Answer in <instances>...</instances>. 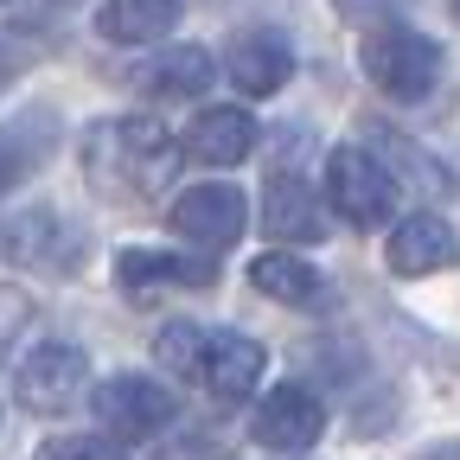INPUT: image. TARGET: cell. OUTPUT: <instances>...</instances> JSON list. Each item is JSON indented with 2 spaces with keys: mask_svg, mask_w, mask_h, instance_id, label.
Returning <instances> with one entry per match:
<instances>
[{
  "mask_svg": "<svg viewBox=\"0 0 460 460\" xmlns=\"http://www.w3.org/2000/svg\"><path fill=\"white\" fill-rule=\"evenodd\" d=\"M84 166L90 186L115 199H160L180 172V141H172L154 115H128V122H96L84 135Z\"/></svg>",
  "mask_w": 460,
  "mask_h": 460,
  "instance_id": "1",
  "label": "cell"
},
{
  "mask_svg": "<svg viewBox=\"0 0 460 460\" xmlns=\"http://www.w3.org/2000/svg\"><path fill=\"white\" fill-rule=\"evenodd\" d=\"M154 358H160L166 371L205 384L217 402H243V396L262 384V371H269V352H262L256 339H243V332H205V326H192V320L160 326Z\"/></svg>",
  "mask_w": 460,
  "mask_h": 460,
  "instance_id": "2",
  "label": "cell"
},
{
  "mask_svg": "<svg viewBox=\"0 0 460 460\" xmlns=\"http://www.w3.org/2000/svg\"><path fill=\"white\" fill-rule=\"evenodd\" d=\"M358 65L390 102H422L441 84V45L410 32V26H377L358 51Z\"/></svg>",
  "mask_w": 460,
  "mask_h": 460,
  "instance_id": "3",
  "label": "cell"
},
{
  "mask_svg": "<svg viewBox=\"0 0 460 460\" xmlns=\"http://www.w3.org/2000/svg\"><path fill=\"white\" fill-rule=\"evenodd\" d=\"M326 211L358 230L384 224L396 211V172L371 147H332L326 154Z\"/></svg>",
  "mask_w": 460,
  "mask_h": 460,
  "instance_id": "4",
  "label": "cell"
},
{
  "mask_svg": "<svg viewBox=\"0 0 460 460\" xmlns=\"http://www.w3.org/2000/svg\"><path fill=\"white\" fill-rule=\"evenodd\" d=\"M90 410H96V422H102L115 441H147V435H160L172 416H180V402H172L166 384L128 371V377H102V384L90 390Z\"/></svg>",
  "mask_w": 460,
  "mask_h": 460,
  "instance_id": "5",
  "label": "cell"
},
{
  "mask_svg": "<svg viewBox=\"0 0 460 460\" xmlns=\"http://www.w3.org/2000/svg\"><path fill=\"white\" fill-rule=\"evenodd\" d=\"M166 224L180 230V237H192L205 256H217V250H230V243L243 237V224H250V199L230 186V180H205V186H186L180 199H172Z\"/></svg>",
  "mask_w": 460,
  "mask_h": 460,
  "instance_id": "6",
  "label": "cell"
},
{
  "mask_svg": "<svg viewBox=\"0 0 460 460\" xmlns=\"http://www.w3.org/2000/svg\"><path fill=\"white\" fill-rule=\"evenodd\" d=\"M0 256L65 275V269H77L90 256V237L77 224H65L58 211H20V217H0Z\"/></svg>",
  "mask_w": 460,
  "mask_h": 460,
  "instance_id": "7",
  "label": "cell"
},
{
  "mask_svg": "<svg viewBox=\"0 0 460 460\" xmlns=\"http://www.w3.org/2000/svg\"><path fill=\"white\" fill-rule=\"evenodd\" d=\"M84 371H90V358L77 352V345L51 339V345H39V352L20 358V371H13V396L26 402L32 416H65L71 402H77V390H84Z\"/></svg>",
  "mask_w": 460,
  "mask_h": 460,
  "instance_id": "8",
  "label": "cell"
},
{
  "mask_svg": "<svg viewBox=\"0 0 460 460\" xmlns=\"http://www.w3.org/2000/svg\"><path fill=\"white\" fill-rule=\"evenodd\" d=\"M320 429H326V410H320V396L301 390V384H275L256 402V422H250V435L269 454H301V447L320 441Z\"/></svg>",
  "mask_w": 460,
  "mask_h": 460,
  "instance_id": "9",
  "label": "cell"
},
{
  "mask_svg": "<svg viewBox=\"0 0 460 460\" xmlns=\"http://www.w3.org/2000/svg\"><path fill=\"white\" fill-rule=\"evenodd\" d=\"M224 77L243 96H275V90H288V77H295V45H288L281 32H269V26H256L243 39H230Z\"/></svg>",
  "mask_w": 460,
  "mask_h": 460,
  "instance_id": "10",
  "label": "cell"
},
{
  "mask_svg": "<svg viewBox=\"0 0 460 460\" xmlns=\"http://www.w3.org/2000/svg\"><path fill=\"white\" fill-rule=\"evenodd\" d=\"M256 141H262L256 115H250V109H237V102H217V109L192 115V128H186L180 154H192L199 166H237V160H250V154H256Z\"/></svg>",
  "mask_w": 460,
  "mask_h": 460,
  "instance_id": "11",
  "label": "cell"
},
{
  "mask_svg": "<svg viewBox=\"0 0 460 460\" xmlns=\"http://www.w3.org/2000/svg\"><path fill=\"white\" fill-rule=\"evenodd\" d=\"M384 262H390L402 281H416V275H441V269H454V262H460V237L447 230V217L416 211V217H402V224L390 230Z\"/></svg>",
  "mask_w": 460,
  "mask_h": 460,
  "instance_id": "12",
  "label": "cell"
},
{
  "mask_svg": "<svg viewBox=\"0 0 460 460\" xmlns=\"http://www.w3.org/2000/svg\"><path fill=\"white\" fill-rule=\"evenodd\" d=\"M262 224H269V237H288V243H320L326 237V205L320 192L301 180V172H269V186H262Z\"/></svg>",
  "mask_w": 460,
  "mask_h": 460,
  "instance_id": "13",
  "label": "cell"
},
{
  "mask_svg": "<svg viewBox=\"0 0 460 460\" xmlns=\"http://www.w3.org/2000/svg\"><path fill=\"white\" fill-rule=\"evenodd\" d=\"M211 77H217V65H211L205 45H166L160 58H147L135 71V90L154 102H186V96H205Z\"/></svg>",
  "mask_w": 460,
  "mask_h": 460,
  "instance_id": "14",
  "label": "cell"
},
{
  "mask_svg": "<svg viewBox=\"0 0 460 460\" xmlns=\"http://www.w3.org/2000/svg\"><path fill=\"white\" fill-rule=\"evenodd\" d=\"M115 275L128 288H211L217 262L211 256H172V250H122Z\"/></svg>",
  "mask_w": 460,
  "mask_h": 460,
  "instance_id": "15",
  "label": "cell"
},
{
  "mask_svg": "<svg viewBox=\"0 0 460 460\" xmlns=\"http://www.w3.org/2000/svg\"><path fill=\"white\" fill-rule=\"evenodd\" d=\"M172 20H180V0H102L96 32L115 45H154L172 32Z\"/></svg>",
  "mask_w": 460,
  "mask_h": 460,
  "instance_id": "16",
  "label": "cell"
},
{
  "mask_svg": "<svg viewBox=\"0 0 460 460\" xmlns=\"http://www.w3.org/2000/svg\"><path fill=\"white\" fill-rule=\"evenodd\" d=\"M250 281H256V295H269L281 307H307L320 295V269H307L301 256H275V250H262L250 262Z\"/></svg>",
  "mask_w": 460,
  "mask_h": 460,
  "instance_id": "17",
  "label": "cell"
},
{
  "mask_svg": "<svg viewBox=\"0 0 460 460\" xmlns=\"http://www.w3.org/2000/svg\"><path fill=\"white\" fill-rule=\"evenodd\" d=\"M371 147H377V160H384V166H396L402 180H416L422 192H435V199H447V192H454V172H447L435 154H422L416 141H402L396 128H371Z\"/></svg>",
  "mask_w": 460,
  "mask_h": 460,
  "instance_id": "18",
  "label": "cell"
},
{
  "mask_svg": "<svg viewBox=\"0 0 460 460\" xmlns=\"http://www.w3.org/2000/svg\"><path fill=\"white\" fill-rule=\"evenodd\" d=\"M39 135H26V128H0V192H7V186H20L26 180V172L39 166Z\"/></svg>",
  "mask_w": 460,
  "mask_h": 460,
  "instance_id": "19",
  "label": "cell"
},
{
  "mask_svg": "<svg viewBox=\"0 0 460 460\" xmlns=\"http://www.w3.org/2000/svg\"><path fill=\"white\" fill-rule=\"evenodd\" d=\"M32 326V295H26V288H7V281H0V358H7L13 352V339Z\"/></svg>",
  "mask_w": 460,
  "mask_h": 460,
  "instance_id": "20",
  "label": "cell"
},
{
  "mask_svg": "<svg viewBox=\"0 0 460 460\" xmlns=\"http://www.w3.org/2000/svg\"><path fill=\"white\" fill-rule=\"evenodd\" d=\"M51 460H122V447H115L109 435H77L65 447H51Z\"/></svg>",
  "mask_w": 460,
  "mask_h": 460,
  "instance_id": "21",
  "label": "cell"
},
{
  "mask_svg": "<svg viewBox=\"0 0 460 460\" xmlns=\"http://www.w3.org/2000/svg\"><path fill=\"white\" fill-rule=\"evenodd\" d=\"M332 7H339V20H352V26H377L390 13V0H332Z\"/></svg>",
  "mask_w": 460,
  "mask_h": 460,
  "instance_id": "22",
  "label": "cell"
},
{
  "mask_svg": "<svg viewBox=\"0 0 460 460\" xmlns=\"http://www.w3.org/2000/svg\"><path fill=\"white\" fill-rule=\"evenodd\" d=\"M13 77H20V58H13V51H7V45H0V90H7V84H13Z\"/></svg>",
  "mask_w": 460,
  "mask_h": 460,
  "instance_id": "23",
  "label": "cell"
},
{
  "mask_svg": "<svg viewBox=\"0 0 460 460\" xmlns=\"http://www.w3.org/2000/svg\"><path fill=\"white\" fill-rule=\"evenodd\" d=\"M422 460H460V447H435V454H422Z\"/></svg>",
  "mask_w": 460,
  "mask_h": 460,
  "instance_id": "24",
  "label": "cell"
}]
</instances>
